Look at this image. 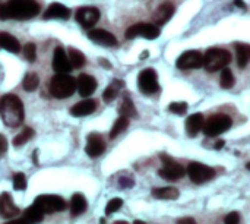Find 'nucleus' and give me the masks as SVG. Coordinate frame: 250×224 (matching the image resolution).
<instances>
[{"mask_svg": "<svg viewBox=\"0 0 250 224\" xmlns=\"http://www.w3.org/2000/svg\"><path fill=\"white\" fill-rule=\"evenodd\" d=\"M41 7L35 0H7L0 3V19L26 21L40 13Z\"/></svg>", "mask_w": 250, "mask_h": 224, "instance_id": "f257e3e1", "label": "nucleus"}, {"mask_svg": "<svg viewBox=\"0 0 250 224\" xmlns=\"http://www.w3.org/2000/svg\"><path fill=\"white\" fill-rule=\"evenodd\" d=\"M0 116L6 126L18 128L25 117L23 104L21 98L15 94H6L0 100Z\"/></svg>", "mask_w": 250, "mask_h": 224, "instance_id": "f03ea898", "label": "nucleus"}, {"mask_svg": "<svg viewBox=\"0 0 250 224\" xmlns=\"http://www.w3.org/2000/svg\"><path fill=\"white\" fill-rule=\"evenodd\" d=\"M76 91V81L73 76L67 73H57L51 78L50 82V94L54 98L64 100L70 97Z\"/></svg>", "mask_w": 250, "mask_h": 224, "instance_id": "7ed1b4c3", "label": "nucleus"}, {"mask_svg": "<svg viewBox=\"0 0 250 224\" xmlns=\"http://www.w3.org/2000/svg\"><path fill=\"white\" fill-rule=\"evenodd\" d=\"M231 62V54L224 50V48H218V47H212L209 48L205 56H204V66L208 72H217L224 69L229 63Z\"/></svg>", "mask_w": 250, "mask_h": 224, "instance_id": "20e7f679", "label": "nucleus"}, {"mask_svg": "<svg viewBox=\"0 0 250 224\" xmlns=\"http://www.w3.org/2000/svg\"><path fill=\"white\" fill-rule=\"evenodd\" d=\"M231 125H233V120L230 116L214 114L204 123L202 131L207 136H218V135L224 134L226 131H229L231 128Z\"/></svg>", "mask_w": 250, "mask_h": 224, "instance_id": "39448f33", "label": "nucleus"}, {"mask_svg": "<svg viewBox=\"0 0 250 224\" xmlns=\"http://www.w3.org/2000/svg\"><path fill=\"white\" fill-rule=\"evenodd\" d=\"M34 205H37L44 214H53L66 210V201L59 195H40L35 198Z\"/></svg>", "mask_w": 250, "mask_h": 224, "instance_id": "423d86ee", "label": "nucleus"}, {"mask_svg": "<svg viewBox=\"0 0 250 224\" xmlns=\"http://www.w3.org/2000/svg\"><path fill=\"white\" fill-rule=\"evenodd\" d=\"M160 34H161V31H160L158 25L141 22V23H135V25L129 26L125 32V37L127 40H132L135 37H144L146 40H155L157 37H160Z\"/></svg>", "mask_w": 250, "mask_h": 224, "instance_id": "0eeeda50", "label": "nucleus"}, {"mask_svg": "<svg viewBox=\"0 0 250 224\" xmlns=\"http://www.w3.org/2000/svg\"><path fill=\"white\" fill-rule=\"evenodd\" d=\"M161 161H163V169L158 172V175L163 179H166V180H179L186 175L185 167L182 164H179L177 161H174L171 157L163 154Z\"/></svg>", "mask_w": 250, "mask_h": 224, "instance_id": "6e6552de", "label": "nucleus"}, {"mask_svg": "<svg viewBox=\"0 0 250 224\" xmlns=\"http://www.w3.org/2000/svg\"><path fill=\"white\" fill-rule=\"evenodd\" d=\"M138 87L139 90L146 94V95H152L155 92H158L160 90V84H158V76L157 72L152 67L144 69L139 76H138Z\"/></svg>", "mask_w": 250, "mask_h": 224, "instance_id": "1a4fd4ad", "label": "nucleus"}, {"mask_svg": "<svg viewBox=\"0 0 250 224\" xmlns=\"http://www.w3.org/2000/svg\"><path fill=\"white\" fill-rule=\"evenodd\" d=\"M186 170H188V175H189L190 180L198 183V185L205 183V182L214 179V176H215L214 169H211L209 166H205L202 163H196V161L190 163Z\"/></svg>", "mask_w": 250, "mask_h": 224, "instance_id": "9d476101", "label": "nucleus"}, {"mask_svg": "<svg viewBox=\"0 0 250 224\" xmlns=\"http://www.w3.org/2000/svg\"><path fill=\"white\" fill-rule=\"evenodd\" d=\"M176 66L182 70H189V69H199L204 66V56L199 51L195 50H188L182 56H179Z\"/></svg>", "mask_w": 250, "mask_h": 224, "instance_id": "9b49d317", "label": "nucleus"}, {"mask_svg": "<svg viewBox=\"0 0 250 224\" xmlns=\"http://www.w3.org/2000/svg\"><path fill=\"white\" fill-rule=\"evenodd\" d=\"M100 10L97 7H91V6H86V7H79L76 10V22L82 26V28H92L98 21H100Z\"/></svg>", "mask_w": 250, "mask_h": 224, "instance_id": "f8f14e48", "label": "nucleus"}, {"mask_svg": "<svg viewBox=\"0 0 250 224\" xmlns=\"http://www.w3.org/2000/svg\"><path fill=\"white\" fill-rule=\"evenodd\" d=\"M53 69H54L56 73H69L72 70V65H70L69 56L66 54V51H64V48L62 45H57L54 48Z\"/></svg>", "mask_w": 250, "mask_h": 224, "instance_id": "ddd939ff", "label": "nucleus"}, {"mask_svg": "<svg viewBox=\"0 0 250 224\" xmlns=\"http://www.w3.org/2000/svg\"><path fill=\"white\" fill-rule=\"evenodd\" d=\"M105 151V141L100 134H89L86 136V147H85V153L95 158L100 157L103 153Z\"/></svg>", "mask_w": 250, "mask_h": 224, "instance_id": "4468645a", "label": "nucleus"}, {"mask_svg": "<svg viewBox=\"0 0 250 224\" xmlns=\"http://www.w3.org/2000/svg\"><path fill=\"white\" fill-rule=\"evenodd\" d=\"M88 38L100 45H104V47H116L117 45V38L111 32L101 29V28L88 31Z\"/></svg>", "mask_w": 250, "mask_h": 224, "instance_id": "2eb2a0df", "label": "nucleus"}, {"mask_svg": "<svg viewBox=\"0 0 250 224\" xmlns=\"http://www.w3.org/2000/svg\"><path fill=\"white\" fill-rule=\"evenodd\" d=\"M76 90H78L81 97L88 98L95 92L97 81L94 79V76H91L88 73H82V75H79V78L76 81Z\"/></svg>", "mask_w": 250, "mask_h": 224, "instance_id": "dca6fc26", "label": "nucleus"}, {"mask_svg": "<svg viewBox=\"0 0 250 224\" xmlns=\"http://www.w3.org/2000/svg\"><path fill=\"white\" fill-rule=\"evenodd\" d=\"M21 210L15 205L12 197L7 192H3L0 195V216L3 219H13L19 216Z\"/></svg>", "mask_w": 250, "mask_h": 224, "instance_id": "f3484780", "label": "nucleus"}, {"mask_svg": "<svg viewBox=\"0 0 250 224\" xmlns=\"http://www.w3.org/2000/svg\"><path fill=\"white\" fill-rule=\"evenodd\" d=\"M173 15H174V4L171 1H164L154 12V22H155V25L161 26V25L167 23Z\"/></svg>", "mask_w": 250, "mask_h": 224, "instance_id": "a211bd4d", "label": "nucleus"}, {"mask_svg": "<svg viewBox=\"0 0 250 224\" xmlns=\"http://www.w3.org/2000/svg\"><path fill=\"white\" fill-rule=\"evenodd\" d=\"M95 109H97V101L92 100V98H86V100H82V101L76 103L70 109V114L73 117H83V116H88V114L94 113Z\"/></svg>", "mask_w": 250, "mask_h": 224, "instance_id": "6ab92c4d", "label": "nucleus"}, {"mask_svg": "<svg viewBox=\"0 0 250 224\" xmlns=\"http://www.w3.org/2000/svg\"><path fill=\"white\" fill-rule=\"evenodd\" d=\"M70 18V9L66 7L62 3H51L47 10L44 12V19H69Z\"/></svg>", "mask_w": 250, "mask_h": 224, "instance_id": "aec40b11", "label": "nucleus"}, {"mask_svg": "<svg viewBox=\"0 0 250 224\" xmlns=\"http://www.w3.org/2000/svg\"><path fill=\"white\" fill-rule=\"evenodd\" d=\"M205 119L202 113H193L186 120V132L190 138H195L204 128Z\"/></svg>", "mask_w": 250, "mask_h": 224, "instance_id": "412c9836", "label": "nucleus"}, {"mask_svg": "<svg viewBox=\"0 0 250 224\" xmlns=\"http://www.w3.org/2000/svg\"><path fill=\"white\" fill-rule=\"evenodd\" d=\"M152 197L157 200H167V201H174L180 197L179 189L167 186V188H154L152 189Z\"/></svg>", "mask_w": 250, "mask_h": 224, "instance_id": "4be33fe9", "label": "nucleus"}, {"mask_svg": "<svg viewBox=\"0 0 250 224\" xmlns=\"http://www.w3.org/2000/svg\"><path fill=\"white\" fill-rule=\"evenodd\" d=\"M0 47L10 51V53H19L21 51L19 41L7 32H0Z\"/></svg>", "mask_w": 250, "mask_h": 224, "instance_id": "5701e85b", "label": "nucleus"}, {"mask_svg": "<svg viewBox=\"0 0 250 224\" xmlns=\"http://www.w3.org/2000/svg\"><path fill=\"white\" fill-rule=\"evenodd\" d=\"M234 48L237 53V65H239V67L245 69L250 62V45L245 44V43H236Z\"/></svg>", "mask_w": 250, "mask_h": 224, "instance_id": "b1692460", "label": "nucleus"}, {"mask_svg": "<svg viewBox=\"0 0 250 224\" xmlns=\"http://www.w3.org/2000/svg\"><path fill=\"white\" fill-rule=\"evenodd\" d=\"M86 200L82 194H75L70 200V214L73 217H78L79 214L85 213L86 211Z\"/></svg>", "mask_w": 250, "mask_h": 224, "instance_id": "393cba45", "label": "nucleus"}, {"mask_svg": "<svg viewBox=\"0 0 250 224\" xmlns=\"http://www.w3.org/2000/svg\"><path fill=\"white\" fill-rule=\"evenodd\" d=\"M42 219H44V213L37 205H32L23 211L22 220H19V223H40L42 222Z\"/></svg>", "mask_w": 250, "mask_h": 224, "instance_id": "a878e982", "label": "nucleus"}, {"mask_svg": "<svg viewBox=\"0 0 250 224\" xmlns=\"http://www.w3.org/2000/svg\"><path fill=\"white\" fill-rule=\"evenodd\" d=\"M125 87V82L123 81H120V79H116V81H113L107 88H105V91L103 92V100L105 101V103H111L114 98H117V95H119V92H120V90Z\"/></svg>", "mask_w": 250, "mask_h": 224, "instance_id": "bb28decb", "label": "nucleus"}, {"mask_svg": "<svg viewBox=\"0 0 250 224\" xmlns=\"http://www.w3.org/2000/svg\"><path fill=\"white\" fill-rule=\"evenodd\" d=\"M67 56H69V60H70L72 67H75V69H79V67H82V66L86 65L85 54L82 51H79L78 48H75V47H69Z\"/></svg>", "mask_w": 250, "mask_h": 224, "instance_id": "cd10ccee", "label": "nucleus"}, {"mask_svg": "<svg viewBox=\"0 0 250 224\" xmlns=\"http://www.w3.org/2000/svg\"><path fill=\"white\" fill-rule=\"evenodd\" d=\"M119 112H120V116H126V117H129V119L138 117L136 107H135V104H133V101L130 100L129 95H125V97H123V101H122V104H120Z\"/></svg>", "mask_w": 250, "mask_h": 224, "instance_id": "c85d7f7f", "label": "nucleus"}, {"mask_svg": "<svg viewBox=\"0 0 250 224\" xmlns=\"http://www.w3.org/2000/svg\"><path fill=\"white\" fill-rule=\"evenodd\" d=\"M127 126H129V117L120 116V117L114 122V125H113V128H111L110 139H114L116 136H119L122 132H125V131L127 129Z\"/></svg>", "mask_w": 250, "mask_h": 224, "instance_id": "c756f323", "label": "nucleus"}, {"mask_svg": "<svg viewBox=\"0 0 250 224\" xmlns=\"http://www.w3.org/2000/svg\"><path fill=\"white\" fill-rule=\"evenodd\" d=\"M38 85H40V78H38L37 73L29 72V73L25 75V78H23V81H22V87H23L25 91L32 92V91H35V90L38 88Z\"/></svg>", "mask_w": 250, "mask_h": 224, "instance_id": "7c9ffc66", "label": "nucleus"}, {"mask_svg": "<svg viewBox=\"0 0 250 224\" xmlns=\"http://www.w3.org/2000/svg\"><path fill=\"white\" fill-rule=\"evenodd\" d=\"M236 84V79H234V75L233 72L226 66L221 72V76H220V85L224 88V90H229V88H233Z\"/></svg>", "mask_w": 250, "mask_h": 224, "instance_id": "2f4dec72", "label": "nucleus"}, {"mask_svg": "<svg viewBox=\"0 0 250 224\" xmlns=\"http://www.w3.org/2000/svg\"><path fill=\"white\" fill-rule=\"evenodd\" d=\"M34 135H35L34 129H31V128H25L21 134H18V135L15 136V139H13V145H15V147H21V145L26 144L28 141H31V139L34 138Z\"/></svg>", "mask_w": 250, "mask_h": 224, "instance_id": "473e14b6", "label": "nucleus"}, {"mask_svg": "<svg viewBox=\"0 0 250 224\" xmlns=\"http://www.w3.org/2000/svg\"><path fill=\"white\" fill-rule=\"evenodd\" d=\"M168 110H170L171 113L177 114V116H183V114L188 113L189 106H188V103H185V101H176V103H171V104L168 106Z\"/></svg>", "mask_w": 250, "mask_h": 224, "instance_id": "72a5a7b5", "label": "nucleus"}, {"mask_svg": "<svg viewBox=\"0 0 250 224\" xmlns=\"http://www.w3.org/2000/svg\"><path fill=\"white\" fill-rule=\"evenodd\" d=\"M122 207H123V200L122 198H113L108 201V204L105 207V214L110 216L113 213H117Z\"/></svg>", "mask_w": 250, "mask_h": 224, "instance_id": "f704fd0d", "label": "nucleus"}, {"mask_svg": "<svg viewBox=\"0 0 250 224\" xmlns=\"http://www.w3.org/2000/svg\"><path fill=\"white\" fill-rule=\"evenodd\" d=\"M13 189L15 191H25L26 189V176L23 173H16L13 176Z\"/></svg>", "mask_w": 250, "mask_h": 224, "instance_id": "c9c22d12", "label": "nucleus"}, {"mask_svg": "<svg viewBox=\"0 0 250 224\" xmlns=\"http://www.w3.org/2000/svg\"><path fill=\"white\" fill-rule=\"evenodd\" d=\"M23 56H25V59L28 60V62H35V59H37V47H35V44H32V43H28V44H25V47H23Z\"/></svg>", "mask_w": 250, "mask_h": 224, "instance_id": "e433bc0d", "label": "nucleus"}, {"mask_svg": "<svg viewBox=\"0 0 250 224\" xmlns=\"http://www.w3.org/2000/svg\"><path fill=\"white\" fill-rule=\"evenodd\" d=\"M240 213H237V211H233V213H230V214H227V217H226V223L229 224H237L240 222Z\"/></svg>", "mask_w": 250, "mask_h": 224, "instance_id": "4c0bfd02", "label": "nucleus"}, {"mask_svg": "<svg viewBox=\"0 0 250 224\" xmlns=\"http://www.w3.org/2000/svg\"><path fill=\"white\" fill-rule=\"evenodd\" d=\"M133 185H135V180L132 178H120V180H119V186L123 189L132 188Z\"/></svg>", "mask_w": 250, "mask_h": 224, "instance_id": "58836bf2", "label": "nucleus"}, {"mask_svg": "<svg viewBox=\"0 0 250 224\" xmlns=\"http://www.w3.org/2000/svg\"><path fill=\"white\" fill-rule=\"evenodd\" d=\"M7 151V141L3 135H0V157Z\"/></svg>", "mask_w": 250, "mask_h": 224, "instance_id": "ea45409f", "label": "nucleus"}, {"mask_svg": "<svg viewBox=\"0 0 250 224\" xmlns=\"http://www.w3.org/2000/svg\"><path fill=\"white\" fill-rule=\"evenodd\" d=\"M177 222H179V223L193 224V223H195V219H192V217H185V219H179Z\"/></svg>", "mask_w": 250, "mask_h": 224, "instance_id": "a19ab883", "label": "nucleus"}, {"mask_svg": "<svg viewBox=\"0 0 250 224\" xmlns=\"http://www.w3.org/2000/svg\"><path fill=\"white\" fill-rule=\"evenodd\" d=\"M100 63H101V66H103V67H105V69H111V65H110V62H108V60H105V59H100Z\"/></svg>", "mask_w": 250, "mask_h": 224, "instance_id": "79ce46f5", "label": "nucleus"}, {"mask_svg": "<svg viewBox=\"0 0 250 224\" xmlns=\"http://www.w3.org/2000/svg\"><path fill=\"white\" fill-rule=\"evenodd\" d=\"M224 144H226V142H224V141L221 139V141H218V142H215V145H214V148H215V150H221V148L224 147Z\"/></svg>", "mask_w": 250, "mask_h": 224, "instance_id": "37998d69", "label": "nucleus"}, {"mask_svg": "<svg viewBox=\"0 0 250 224\" xmlns=\"http://www.w3.org/2000/svg\"><path fill=\"white\" fill-rule=\"evenodd\" d=\"M234 3H236V6H239V7H243V9H246V4H245V1H243V0H234Z\"/></svg>", "mask_w": 250, "mask_h": 224, "instance_id": "c03bdc74", "label": "nucleus"}, {"mask_svg": "<svg viewBox=\"0 0 250 224\" xmlns=\"http://www.w3.org/2000/svg\"><path fill=\"white\" fill-rule=\"evenodd\" d=\"M145 57H148V51H145V53H144V54L141 56V59H145Z\"/></svg>", "mask_w": 250, "mask_h": 224, "instance_id": "a18cd8bd", "label": "nucleus"}, {"mask_svg": "<svg viewBox=\"0 0 250 224\" xmlns=\"http://www.w3.org/2000/svg\"><path fill=\"white\" fill-rule=\"evenodd\" d=\"M246 167H248V170H250V163H248V164H246Z\"/></svg>", "mask_w": 250, "mask_h": 224, "instance_id": "49530a36", "label": "nucleus"}]
</instances>
